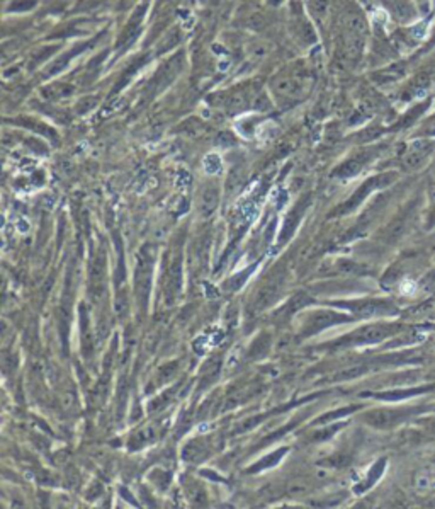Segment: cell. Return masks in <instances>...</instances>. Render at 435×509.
Returning a JSON list of instances; mask_svg holds the SVG:
<instances>
[{
    "label": "cell",
    "instance_id": "1",
    "mask_svg": "<svg viewBox=\"0 0 435 509\" xmlns=\"http://www.w3.org/2000/svg\"><path fill=\"white\" fill-rule=\"evenodd\" d=\"M150 281H151V254L148 247H143L138 252L136 269H134V284L139 300L145 304L150 293Z\"/></svg>",
    "mask_w": 435,
    "mask_h": 509
},
{
    "label": "cell",
    "instance_id": "2",
    "mask_svg": "<svg viewBox=\"0 0 435 509\" xmlns=\"http://www.w3.org/2000/svg\"><path fill=\"white\" fill-rule=\"evenodd\" d=\"M342 320H345V317H344V315H340V314L325 312V310H323V312H316V314L311 315L310 318H308L305 334L306 336L315 334V332L322 330V329H325V327H330V326H333V324L342 322Z\"/></svg>",
    "mask_w": 435,
    "mask_h": 509
},
{
    "label": "cell",
    "instance_id": "3",
    "mask_svg": "<svg viewBox=\"0 0 435 509\" xmlns=\"http://www.w3.org/2000/svg\"><path fill=\"white\" fill-rule=\"evenodd\" d=\"M281 283H282V276H277V278H274V280H270L267 284H264V288L257 293L255 300H253L252 310H255L257 312V310L265 308V306H267L270 302L276 298L279 288H281Z\"/></svg>",
    "mask_w": 435,
    "mask_h": 509
},
{
    "label": "cell",
    "instance_id": "4",
    "mask_svg": "<svg viewBox=\"0 0 435 509\" xmlns=\"http://www.w3.org/2000/svg\"><path fill=\"white\" fill-rule=\"evenodd\" d=\"M395 330V329H391V327H386V326H373V327H366V329H362V330H359L356 332V334L352 336V340L350 342H354V344H364V342H378V340H381L384 339L386 336H390L391 332Z\"/></svg>",
    "mask_w": 435,
    "mask_h": 509
},
{
    "label": "cell",
    "instance_id": "5",
    "mask_svg": "<svg viewBox=\"0 0 435 509\" xmlns=\"http://www.w3.org/2000/svg\"><path fill=\"white\" fill-rule=\"evenodd\" d=\"M396 418H398V414L393 410H373L366 416V420L369 424H373V426L384 428V426H388V424L395 422Z\"/></svg>",
    "mask_w": 435,
    "mask_h": 509
},
{
    "label": "cell",
    "instance_id": "6",
    "mask_svg": "<svg viewBox=\"0 0 435 509\" xmlns=\"http://www.w3.org/2000/svg\"><path fill=\"white\" fill-rule=\"evenodd\" d=\"M301 214H303V208L301 210L294 208L293 212L289 213V216H287L284 222V228H282V234H281V242L287 240V238L293 235V232L296 230V226L299 224V220H301Z\"/></svg>",
    "mask_w": 435,
    "mask_h": 509
},
{
    "label": "cell",
    "instance_id": "7",
    "mask_svg": "<svg viewBox=\"0 0 435 509\" xmlns=\"http://www.w3.org/2000/svg\"><path fill=\"white\" fill-rule=\"evenodd\" d=\"M218 204V189L214 186H208L202 192V213L209 214L214 212Z\"/></svg>",
    "mask_w": 435,
    "mask_h": 509
},
{
    "label": "cell",
    "instance_id": "8",
    "mask_svg": "<svg viewBox=\"0 0 435 509\" xmlns=\"http://www.w3.org/2000/svg\"><path fill=\"white\" fill-rule=\"evenodd\" d=\"M286 452H287L286 448H281L277 453H274L272 456L265 458V460H262L259 465H255V466H253V468H252V472H257V470H264V468H267V466H270V465H276V462L281 460L282 455H284Z\"/></svg>",
    "mask_w": 435,
    "mask_h": 509
},
{
    "label": "cell",
    "instance_id": "9",
    "mask_svg": "<svg viewBox=\"0 0 435 509\" xmlns=\"http://www.w3.org/2000/svg\"><path fill=\"white\" fill-rule=\"evenodd\" d=\"M361 167H362V164H361V162L354 160V162H347L345 166H342L337 172H339L340 176H344V178H350V176L357 174V172L361 170Z\"/></svg>",
    "mask_w": 435,
    "mask_h": 509
},
{
    "label": "cell",
    "instance_id": "10",
    "mask_svg": "<svg viewBox=\"0 0 435 509\" xmlns=\"http://www.w3.org/2000/svg\"><path fill=\"white\" fill-rule=\"evenodd\" d=\"M362 372H364L362 368H350V370H347V372H342L339 375V378H344V380L345 378H356V376L361 375Z\"/></svg>",
    "mask_w": 435,
    "mask_h": 509
}]
</instances>
